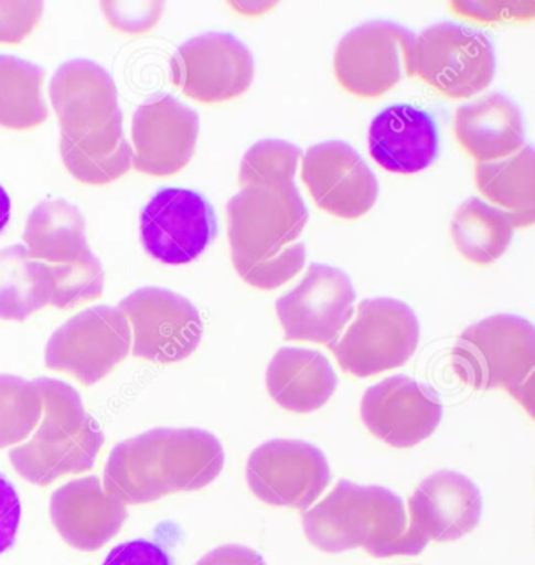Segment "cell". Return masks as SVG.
I'll return each mask as SVG.
<instances>
[{
  "label": "cell",
  "instance_id": "1",
  "mask_svg": "<svg viewBox=\"0 0 535 565\" xmlns=\"http://www.w3.org/2000/svg\"><path fill=\"white\" fill-rule=\"evenodd\" d=\"M49 94L61 124L62 160L75 180L101 186L133 168L118 88L107 68L88 58L65 62Z\"/></svg>",
  "mask_w": 535,
  "mask_h": 565
},
{
  "label": "cell",
  "instance_id": "2",
  "mask_svg": "<svg viewBox=\"0 0 535 565\" xmlns=\"http://www.w3.org/2000/svg\"><path fill=\"white\" fill-rule=\"evenodd\" d=\"M223 445L200 428H154L111 449L104 472L108 494L127 505L206 488L224 468Z\"/></svg>",
  "mask_w": 535,
  "mask_h": 565
},
{
  "label": "cell",
  "instance_id": "3",
  "mask_svg": "<svg viewBox=\"0 0 535 565\" xmlns=\"http://www.w3.org/2000/svg\"><path fill=\"white\" fill-rule=\"evenodd\" d=\"M303 532L329 554L363 547L373 557L418 555L429 544L409 529L402 498L382 486L340 479L332 492L302 514Z\"/></svg>",
  "mask_w": 535,
  "mask_h": 565
},
{
  "label": "cell",
  "instance_id": "4",
  "mask_svg": "<svg viewBox=\"0 0 535 565\" xmlns=\"http://www.w3.org/2000/svg\"><path fill=\"white\" fill-rule=\"evenodd\" d=\"M34 383L42 396V418L31 438L9 451L15 471L35 486L90 471L105 433L88 415L81 393L61 380L42 376Z\"/></svg>",
  "mask_w": 535,
  "mask_h": 565
},
{
  "label": "cell",
  "instance_id": "5",
  "mask_svg": "<svg viewBox=\"0 0 535 565\" xmlns=\"http://www.w3.org/2000/svg\"><path fill=\"white\" fill-rule=\"evenodd\" d=\"M451 363L475 390H505L534 418L535 332L528 320L497 313L472 323L456 340Z\"/></svg>",
  "mask_w": 535,
  "mask_h": 565
},
{
  "label": "cell",
  "instance_id": "6",
  "mask_svg": "<svg viewBox=\"0 0 535 565\" xmlns=\"http://www.w3.org/2000/svg\"><path fill=\"white\" fill-rule=\"evenodd\" d=\"M406 74L449 98L481 94L495 75L491 39L478 29L439 22L402 42Z\"/></svg>",
  "mask_w": 535,
  "mask_h": 565
},
{
  "label": "cell",
  "instance_id": "7",
  "mask_svg": "<svg viewBox=\"0 0 535 565\" xmlns=\"http://www.w3.org/2000/svg\"><path fill=\"white\" fill-rule=\"evenodd\" d=\"M227 233L234 267L279 256L302 234L309 211L296 184L247 186L226 207Z\"/></svg>",
  "mask_w": 535,
  "mask_h": 565
},
{
  "label": "cell",
  "instance_id": "8",
  "mask_svg": "<svg viewBox=\"0 0 535 565\" xmlns=\"http://www.w3.org/2000/svg\"><path fill=\"white\" fill-rule=\"evenodd\" d=\"M418 343L419 322L411 307L376 297L359 303L352 326L329 349L346 373L366 379L405 365Z\"/></svg>",
  "mask_w": 535,
  "mask_h": 565
},
{
  "label": "cell",
  "instance_id": "9",
  "mask_svg": "<svg viewBox=\"0 0 535 565\" xmlns=\"http://www.w3.org/2000/svg\"><path fill=\"white\" fill-rule=\"evenodd\" d=\"M131 342L130 323L118 307H92L52 333L45 365L95 385L130 355Z\"/></svg>",
  "mask_w": 535,
  "mask_h": 565
},
{
  "label": "cell",
  "instance_id": "10",
  "mask_svg": "<svg viewBox=\"0 0 535 565\" xmlns=\"http://www.w3.org/2000/svg\"><path fill=\"white\" fill-rule=\"evenodd\" d=\"M131 329V352L157 363L186 360L203 339V319L191 300L164 287H141L121 300Z\"/></svg>",
  "mask_w": 535,
  "mask_h": 565
},
{
  "label": "cell",
  "instance_id": "11",
  "mask_svg": "<svg viewBox=\"0 0 535 565\" xmlns=\"http://www.w3.org/2000/svg\"><path fill=\"white\" fill-rule=\"evenodd\" d=\"M250 491L277 508L307 511L330 482V466L317 446L302 439H270L249 456Z\"/></svg>",
  "mask_w": 535,
  "mask_h": 565
},
{
  "label": "cell",
  "instance_id": "12",
  "mask_svg": "<svg viewBox=\"0 0 535 565\" xmlns=\"http://www.w3.org/2000/svg\"><path fill=\"white\" fill-rule=\"evenodd\" d=\"M171 78L188 97L220 104L249 90L254 57L247 45L226 32H206L184 42L171 58Z\"/></svg>",
  "mask_w": 535,
  "mask_h": 565
},
{
  "label": "cell",
  "instance_id": "13",
  "mask_svg": "<svg viewBox=\"0 0 535 565\" xmlns=\"http://www.w3.org/2000/svg\"><path fill=\"white\" fill-rule=\"evenodd\" d=\"M141 243L153 259L184 266L207 249L217 233L216 213L206 198L183 188L158 191L140 220Z\"/></svg>",
  "mask_w": 535,
  "mask_h": 565
},
{
  "label": "cell",
  "instance_id": "14",
  "mask_svg": "<svg viewBox=\"0 0 535 565\" xmlns=\"http://www.w3.org/2000/svg\"><path fill=\"white\" fill-rule=\"evenodd\" d=\"M355 287L343 270L312 264L302 282L276 302L287 340L333 345L355 313Z\"/></svg>",
  "mask_w": 535,
  "mask_h": 565
},
{
  "label": "cell",
  "instance_id": "15",
  "mask_svg": "<svg viewBox=\"0 0 535 565\" xmlns=\"http://www.w3.org/2000/svg\"><path fill=\"white\" fill-rule=\"evenodd\" d=\"M302 180L320 210L342 220L368 213L378 200V180L345 141H323L307 150Z\"/></svg>",
  "mask_w": 535,
  "mask_h": 565
},
{
  "label": "cell",
  "instance_id": "16",
  "mask_svg": "<svg viewBox=\"0 0 535 565\" xmlns=\"http://www.w3.org/2000/svg\"><path fill=\"white\" fill-rule=\"evenodd\" d=\"M131 137L135 170L151 177H170L193 158L200 115L178 98L160 95L137 108Z\"/></svg>",
  "mask_w": 535,
  "mask_h": 565
},
{
  "label": "cell",
  "instance_id": "17",
  "mask_svg": "<svg viewBox=\"0 0 535 565\" xmlns=\"http://www.w3.org/2000/svg\"><path fill=\"white\" fill-rule=\"evenodd\" d=\"M442 418L438 393L409 376H389L366 390L362 419L376 438L395 448H411L435 433Z\"/></svg>",
  "mask_w": 535,
  "mask_h": 565
},
{
  "label": "cell",
  "instance_id": "18",
  "mask_svg": "<svg viewBox=\"0 0 535 565\" xmlns=\"http://www.w3.org/2000/svg\"><path fill=\"white\" fill-rule=\"evenodd\" d=\"M408 29L389 21H370L343 35L333 55L336 81L350 94L382 97L402 78V42Z\"/></svg>",
  "mask_w": 535,
  "mask_h": 565
},
{
  "label": "cell",
  "instance_id": "19",
  "mask_svg": "<svg viewBox=\"0 0 535 565\" xmlns=\"http://www.w3.org/2000/svg\"><path fill=\"white\" fill-rule=\"evenodd\" d=\"M408 504L409 529L428 542L458 541L478 527L482 515L478 486L448 469L419 482Z\"/></svg>",
  "mask_w": 535,
  "mask_h": 565
},
{
  "label": "cell",
  "instance_id": "20",
  "mask_svg": "<svg viewBox=\"0 0 535 565\" xmlns=\"http://www.w3.org/2000/svg\"><path fill=\"white\" fill-rule=\"evenodd\" d=\"M52 524L65 542L78 551L104 547L124 527L127 504L105 491L98 476L74 479L51 499Z\"/></svg>",
  "mask_w": 535,
  "mask_h": 565
},
{
  "label": "cell",
  "instance_id": "21",
  "mask_svg": "<svg viewBox=\"0 0 535 565\" xmlns=\"http://www.w3.org/2000/svg\"><path fill=\"white\" fill-rule=\"evenodd\" d=\"M438 128L426 111L393 105L370 125L368 150L389 173L413 174L431 167L438 157Z\"/></svg>",
  "mask_w": 535,
  "mask_h": 565
},
{
  "label": "cell",
  "instance_id": "22",
  "mask_svg": "<svg viewBox=\"0 0 535 565\" xmlns=\"http://www.w3.org/2000/svg\"><path fill=\"white\" fill-rule=\"evenodd\" d=\"M454 135L478 163L504 160L525 145L521 110L499 92L461 105L454 114Z\"/></svg>",
  "mask_w": 535,
  "mask_h": 565
},
{
  "label": "cell",
  "instance_id": "23",
  "mask_svg": "<svg viewBox=\"0 0 535 565\" xmlns=\"http://www.w3.org/2000/svg\"><path fill=\"white\" fill-rule=\"evenodd\" d=\"M266 385L274 402L283 409L312 413L332 398L339 379L322 353L283 347L267 366Z\"/></svg>",
  "mask_w": 535,
  "mask_h": 565
},
{
  "label": "cell",
  "instance_id": "24",
  "mask_svg": "<svg viewBox=\"0 0 535 565\" xmlns=\"http://www.w3.org/2000/svg\"><path fill=\"white\" fill-rule=\"evenodd\" d=\"M532 223L534 210L504 211L478 198H469L452 214V243L469 263L488 266L507 250L515 227Z\"/></svg>",
  "mask_w": 535,
  "mask_h": 565
},
{
  "label": "cell",
  "instance_id": "25",
  "mask_svg": "<svg viewBox=\"0 0 535 565\" xmlns=\"http://www.w3.org/2000/svg\"><path fill=\"white\" fill-rule=\"evenodd\" d=\"M24 243L35 260L49 266L74 263L90 249L87 221L67 200L42 201L25 224Z\"/></svg>",
  "mask_w": 535,
  "mask_h": 565
},
{
  "label": "cell",
  "instance_id": "26",
  "mask_svg": "<svg viewBox=\"0 0 535 565\" xmlns=\"http://www.w3.org/2000/svg\"><path fill=\"white\" fill-rule=\"evenodd\" d=\"M52 300L47 264L22 244L0 249V319L24 322Z\"/></svg>",
  "mask_w": 535,
  "mask_h": 565
},
{
  "label": "cell",
  "instance_id": "27",
  "mask_svg": "<svg viewBox=\"0 0 535 565\" xmlns=\"http://www.w3.org/2000/svg\"><path fill=\"white\" fill-rule=\"evenodd\" d=\"M45 71L14 55H0V127L31 130L49 118Z\"/></svg>",
  "mask_w": 535,
  "mask_h": 565
},
{
  "label": "cell",
  "instance_id": "28",
  "mask_svg": "<svg viewBox=\"0 0 535 565\" xmlns=\"http://www.w3.org/2000/svg\"><path fill=\"white\" fill-rule=\"evenodd\" d=\"M534 148L524 145L505 160L475 164V186L505 211L534 210Z\"/></svg>",
  "mask_w": 535,
  "mask_h": 565
},
{
  "label": "cell",
  "instance_id": "29",
  "mask_svg": "<svg viewBox=\"0 0 535 565\" xmlns=\"http://www.w3.org/2000/svg\"><path fill=\"white\" fill-rule=\"evenodd\" d=\"M42 418V396L34 380L0 375V448L28 441Z\"/></svg>",
  "mask_w": 535,
  "mask_h": 565
},
{
  "label": "cell",
  "instance_id": "30",
  "mask_svg": "<svg viewBox=\"0 0 535 565\" xmlns=\"http://www.w3.org/2000/svg\"><path fill=\"white\" fill-rule=\"evenodd\" d=\"M302 150L283 140H260L240 161L239 184L247 186H290L296 184Z\"/></svg>",
  "mask_w": 535,
  "mask_h": 565
},
{
  "label": "cell",
  "instance_id": "31",
  "mask_svg": "<svg viewBox=\"0 0 535 565\" xmlns=\"http://www.w3.org/2000/svg\"><path fill=\"white\" fill-rule=\"evenodd\" d=\"M47 269L52 284L51 303L57 309H72L78 303L98 299L104 294V266L92 249L74 263L47 264Z\"/></svg>",
  "mask_w": 535,
  "mask_h": 565
},
{
  "label": "cell",
  "instance_id": "32",
  "mask_svg": "<svg viewBox=\"0 0 535 565\" xmlns=\"http://www.w3.org/2000/svg\"><path fill=\"white\" fill-rule=\"evenodd\" d=\"M306 259V246L299 243L286 247L279 256L272 257V259L237 267L236 270L249 286L272 290L296 277L303 269Z\"/></svg>",
  "mask_w": 535,
  "mask_h": 565
},
{
  "label": "cell",
  "instance_id": "33",
  "mask_svg": "<svg viewBox=\"0 0 535 565\" xmlns=\"http://www.w3.org/2000/svg\"><path fill=\"white\" fill-rule=\"evenodd\" d=\"M105 18L118 31L128 34H140L150 31L163 14V2L157 0H143V2H131V0H108L101 2Z\"/></svg>",
  "mask_w": 535,
  "mask_h": 565
},
{
  "label": "cell",
  "instance_id": "34",
  "mask_svg": "<svg viewBox=\"0 0 535 565\" xmlns=\"http://www.w3.org/2000/svg\"><path fill=\"white\" fill-rule=\"evenodd\" d=\"M42 0H0V44H19L34 32L44 14Z\"/></svg>",
  "mask_w": 535,
  "mask_h": 565
},
{
  "label": "cell",
  "instance_id": "35",
  "mask_svg": "<svg viewBox=\"0 0 535 565\" xmlns=\"http://www.w3.org/2000/svg\"><path fill=\"white\" fill-rule=\"evenodd\" d=\"M449 8L461 15L478 22L527 21L534 18V2H514V0H501V2H471V0H458L451 2Z\"/></svg>",
  "mask_w": 535,
  "mask_h": 565
},
{
  "label": "cell",
  "instance_id": "36",
  "mask_svg": "<svg viewBox=\"0 0 535 565\" xmlns=\"http://www.w3.org/2000/svg\"><path fill=\"white\" fill-rule=\"evenodd\" d=\"M104 565H176V562L158 542L135 539L111 548Z\"/></svg>",
  "mask_w": 535,
  "mask_h": 565
},
{
  "label": "cell",
  "instance_id": "37",
  "mask_svg": "<svg viewBox=\"0 0 535 565\" xmlns=\"http://www.w3.org/2000/svg\"><path fill=\"white\" fill-rule=\"evenodd\" d=\"M21 521V495L11 479L0 472V555L14 547Z\"/></svg>",
  "mask_w": 535,
  "mask_h": 565
},
{
  "label": "cell",
  "instance_id": "38",
  "mask_svg": "<svg viewBox=\"0 0 535 565\" xmlns=\"http://www.w3.org/2000/svg\"><path fill=\"white\" fill-rule=\"evenodd\" d=\"M196 565H267L263 555L239 544H226L207 552Z\"/></svg>",
  "mask_w": 535,
  "mask_h": 565
},
{
  "label": "cell",
  "instance_id": "39",
  "mask_svg": "<svg viewBox=\"0 0 535 565\" xmlns=\"http://www.w3.org/2000/svg\"><path fill=\"white\" fill-rule=\"evenodd\" d=\"M277 2L270 0H239V2H231V8L239 11L244 15H259L269 11Z\"/></svg>",
  "mask_w": 535,
  "mask_h": 565
},
{
  "label": "cell",
  "instance_id": "40",
  "mask_svg": "<svg viewBox=\"0 0 535 565\" xmlns=\"http://www.w3.org/2000/svg\"><path fill=\"white\" fill-rule=\"evenodd\" d=\"M12 203L8 191L0 184V233H4L11 221Z\"/></svg>",
  "mask_w": 535,
  "mask_h": 565
}]
</instances>
